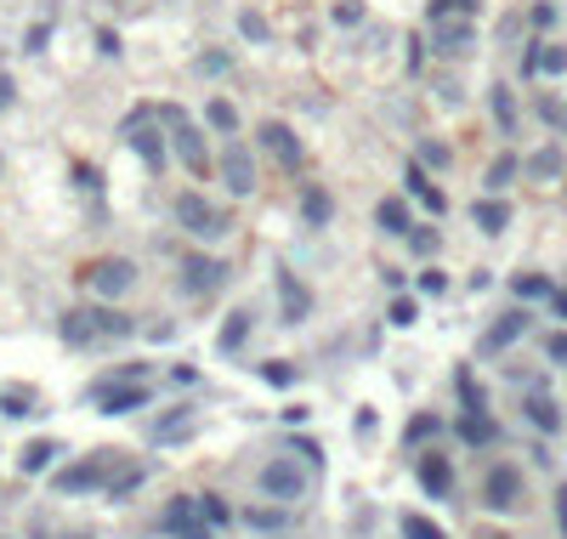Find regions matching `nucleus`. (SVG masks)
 Masks as SVG:
<instances>
[{"mask_svg":"<svg viewBox=\"0 0 567 539\" xmlns=\"http://www.w3.org/2000/svg\"><path fill=\"white\" fill-rule=\"evenodd\" d=\"M137 324L119 307H68L63 312V341L68 347H91V341H108V335H131Z\"/></svg>","mask_w":567,"mask_h":539,"instance_id":"1","label":"nucleus"},{"mask_svg":"<svg viewBox=\"0 0 567 539\" xmlns=\"http://www.w3.org/2000/svg\"><path fill=\"white\" fill-rule=\"evenodd\" d=\"M159 534H165V539H216V528L205 523V505H199V495L170 500V505L159 511Z\"/></svg>","mask_w":567,"mask_h":539,"instance_id":"2","label":"nucleus"},{"mask_svg":"<svg viewBox=\"0 0 567 539\" xmlns=\"http://www.w3.org/2000/svg\"><path fill=\"white\" fill-rule=\"evenodd\" d=\"M159 119L170 126V142H177V154H182V165L193 170V177H210V154H205V137L188 126V114L177 108V103H165L159 108Z\"/></svg>","mask_w":567,"mask_h":539,"instance_id":"3","label":"nucleus"},{"mask_svg":"<svg viewBox=\"0 0 567 539\" xmlns=\"http://www.w3.org/2000/svg\"><path fill=\"white\" fill-rule=\"evenodd\" d=\"M177 222L193 239H221V233H228V210H216L205 193H182V200H177Z\"/></svg>","mask_w":567,"mask_h":539,"instance_id":"4","label":"nucleus"},{"mask_svg":"<svg viewBox=\"0 0 567 539\" xmlns=\"http://www.w3.org/2000/svg\"><path fill=\"white\" fill-rule=\"evenodd\" d=\"M261 495L295 505V500L307 495V465H295V460H267V465H261Z\"/></svg>","mask_w":567,"mask_h":539,"instance_id":"5","label":"nucleus"},{"mask_svg":"<svg viewBox=\"0 0 567 539\" xmlns=\"http://www.w3.org/2000/svg\"><path fill=\"white\" fill-rule=\"evenodd\" d=\"M482 505L488 511H516L523 505V472H516V465H494V472L482 477Z\"/></svg>","mask_w":567,"mask_h":539,"instance_id":"6","label":"nucleus"},{"mask_svg":"<svg viewBox=\"0 0 567 539\" xmlns=\"http://www.w3.org/2000/svg\"><path fill=\"white\" fill-rule=\"evenodd\" d=\"M86 284L96 290V296H108V301H114V296H126V290L137 284V267H131L126 256H114V261H91V267H86Z\"/></svg>","mask_w":567,"mask_h":539,"instance_id":"7","label":"nucleus"},{"mask_svg":"<svg viewBox=\"0 0 567 539\" xmlns=\"http://www.w3.org/2000/svg\"><path fill=\"white\" fill-rule=\"evenodd\" d=\"M523 335H528V312H523V307H516V312H500L494 324L482 330L477 352H482V358H500V352H505V347H516Z\"/></svg>","mask_w":567,"mask_h":539,"instance_id":"8","label":"nucleus"},{"mask_svg":"<svg viewBox=\"0 0 567 539\" xmlns=\"http://www.w3.org/2000/svg\"><path fill=\"white\" fill-rule=\"evenodd\" d=\"M216 170H221V182H228V193H250L256 188V159H250L244 142H228L221 159H216Z\"/></svg>","mask_w":567,"mask_h":539,"instance_id":"9","label":"nucleus"},{"mask_svg":"<svg viewBox=\"0 0 567 539\" xmlns=\"http://www.w3.org/2000/svg\"><path fill=\"white\" fill-rule=\"evenodd\" d=\"M261 149L273 154L284 170H295V165H301V137H295V131L284 126V119H267V126H261Z\"/></svg>","mask_w":567,"mask_h":539,"instance_id":"10","label":"nucleus"},{"mask_svg":"<svg viewBox=\"0 0 567 539\" xmlns=\"http://www.w3.org/2000/svg\"><path fill=\"white\" fill-rule=\"evenodd\" d=\"M221 284H228V267H221V261L193 256V261L182 267V290H188V296H216Z\"/></svg>","mask_w":567,"mask_h":539,"instance_id":"11","label":"nucleus"},{"mask_svg":"<svg viewBox=\"0 0 567 539\" xmlns=\"http://www.w3.org/2000/svg\"><path fill=\"white\" fill-rule=\"evenodd\" d=\"M414 472H421V488L431 500H449L454 495V465H449V454H421V465H414Z\"/></svg>","mask_w":567,"mask_h":539,"instance_id":"12","label":"nucleus"},{"mask_svg":"<svg viewBox=\"0 0 567 539\" xmlns=\"http://www.w3.org/2000/svg\"><path fill=\"white\" fill-rule=\"evenodd\" d=\"M472 46H477L472 23H431V52L437 57H465Z\"/></svg>","mask_w":567,"mask_h":539,"instance_id":"13","label":"nucleus"},{"mask_svg":"<svg viewBox=\"0 0 567 539\" xmlns=\"http://www.w3.org/2000/svg\"><path fill=\"white\" fill-rule=\"evenodd\" d=\"M91 398L103 403V414H131V409L147 403V386H114V381H103V386H91Z\"/></svg>","mask_w":567,"mask_h":539,"instance_id":"14","label":"nucleus"},{"mask_svg":"<svg viewBox=\"0 0 567 539\" xmlns=\"http://www.w3.org/2000/svg\"><path fill=\"white\" fill-rule=\"evenodd\" d=\"M96 483H108V465L103 460H80V465H68V472H57V495H86V488H96Z\"/></svg>","mask_w":567,"mask_h":539,"instance_id":"15","label":"nucleus"},{"mask_svg":"<svg viewBox=\"0 0 567 539\" xmlns=\"http://www.w3.org/2000/svg\"><path fill=\"white\" fill-rule=\"evenodd\" d=\"M279 307H284V324H301V318L312 312V290L295 273H279Z\"/></svg>","mask_w":567,"mask_h":539,"instance_id":"16","label":"nucleus"},{"mask_svg":"<svg viewBox=\"0 0 567 539\" xmlns=\"http://www.w3.org/2000/svg\"><path fill=\"white\" fill-rule=\"evenodd\" d=\"M562 170H567V154L556 149V142H545V149H533V154L523 159V177H528V182H556Z\"/></svg>","mask_w":567,"mask_h":539,"instance_id":"17","label":"nucleus"},{"mask_svg":"<svg viewBox=\"0 0 567 539\" xmlns=\"http://www.w3.org/2000/svg\"><path fill=\"white\" fill-rule=\"evenodd\" d=\"M193 432H199V409L182 403V409H170L165 421L154 426V444H182V437H193Z\"/></svg>","mask_w":567,"mask_h":539,"instance_id":"18","label":"nucleus"},{"mask_svg":"<svg viewBox=\"0 0 567 539\" xmlns=\"http://www.w3.org/2000/svg\"><path fill=\"white\" fill-rule=\"evenodd\" d=\"M403 182H409V193H414V200H426V205H431V216H442V210H449V200H442V188L426 177V165H421V159H414V165L403 170Z\"/></svg>","mask_w":567,"mask_h":539,"instance_id":"19","label":"nucleus"},{"mask_svg":"<svg viewBox=\"0 0 567 539\" xmlns=\"http://www.w3.org/2000/svg\"><path fill=\"white\" fill-rule=\"evenodd\" d=\"M330 216H335L330 188H301V222L307 228H330Z\"/></svg>","mask_w":567,"mask_h":539,"instance_id":"20","label":"nucleus"},{"mask_svg":"<svg viewBox=\"0 0 567 539\" xmlns=\"http://www.w3.org/2000/svg\"><path fill=\"white\" fill-rule=\"evenodd\" d=\"M472 222H477L482 233H505V228H511V205H505V200H477V205H472Z\"/></svg>","mask_w":567,"mask_h":539,"instance_id":"21","label":"nucleus"},{"mask_svg":"<svg viewBox=\"0 0 567 539\" xmlns=\"http://www.w3.org/2000/svg\"><path fill=\"white\" fill-rule=\"evenodd\" d=\"M488 108H494L500 137H516V91L511 86H494V91H488Z\"/></svg>","mask_w":567,"mask_h":539,"instance_id":"22","label":"nucleus"},{"mask_svg":"<svg viewBox=\"0 0 567 539\" xmlns=\"http://www.w3.org/2000/svg\"><path fill=\"white\" fill-rule=\"evenodd\" d=\"M375 222H381V233H398V239H409V233H414L409 205H403V200H381V205H375Z\"/></svg>","mask_w":567,"mask_h":539,"instance_id":"23","label":"nucleus"},{"mask_svg":"<svg viewBox=\"0 0 567 539\" xmlns=\"http://www.w3.org/2000/svg\"><path fill=\"white\" fill-rule=\"evenodd\" d=\"M250 324H256V318H250V307H239V312H228V324H221V335H216V347H221V352H239V347H244V335H250Z\"/></svg>","mask_w":567,"mask_h":539,"instance_id":"24","label":"nucleus"},{"mask_svg":"<svg viewBox=\"0 0 567 539\" xmlns=\"http://www.w3.org/2000/svg\"><path fill=\"white\" fill-rule=\"evenodd\" d=\"M494 437H500V426L488 421V414H460V444L482 449V444H494Z\"/></svg>","mask_w":567,"mask_h":539,"instance_id":"25","label":"nucleus"},{"mask_svg":"<svg viewBox=\"0 0 567 539\" xmlns=\"http://www.w3.org/2000/svg\"><path fill=\"white\" fill-rule=\"evenodd\" d=\"M0 409H7L12 421H23V414H40V398L29 386H7V392H0Z\"/></svg>","mask_w":567,"mask_h":539,"instance_id":"26","label":"nucleus"},{"mask_svg":"<svg viewBox=\"0 0 567 539\" xmlns=\"http://www.w3.org/2000/svg\"><path fill=\"white\" fill-rule=\"evenodd\" d=\"M63 449L52 444V437H40V444H29V449H23V477H40L46 472V465H52Z\"/></svg>","mask_w":567,"mask_h":539,"instance_id":"27","label":"nucleus"},{"mask_svg":"<svg viewBox=\"0 0 567 539\" xmlns=\"http://www.w3.org/2000/svg\"><path fill=\"white\" fill-rule=\"evenodd\" d=\"M511 290H516V301H545V296H556L545 273H516V279H511Z\"/></svg>","mask_w":567,"mask_h":539,"instance_id":"28","label":"nucleus"},{"mask_svg":"<svg viewBox=\"0 0 567 539\" xmlns=\"http://www.w3.org/2000/svg\"><path fill=\"white\" fill-rule=\"evenodd\" d=\"M454 392H460L465 414H482V409H488V398H482V386H477V375H472V370H454Z\"/></svg>","mask_w":567,"mask_h":539,"instance_id":"29","label":"nucleus"},{"mask_svg":"<svg viewBox=\"0 0 567 539\" xmlns=\"http://www.w3.org/2000/svg\"><path fill=\"white\" fill-rule=\"evenodd\" d=\"M205 119H210V131H221V137L239 131V114H233L228 97H210V103H205Z\"/></svg>","mask_w":567,"mask_h":539,"instance_id":"30","label":"nucleus"},{"mask_svg":"<svg viewBox=\"0 0 567 539\" xmlns=\"http://www.w3.org/2000/svg\"><path fill=\"white\" fill-rule=\"evenodd\" d=\"M528 421L539 432H562V414H556V403L545 398V392H533V398H528Z\"/></svg>","mask_w":567,"mask_h":539,"instance_id":"31","label":"nucleus"},{"mask_svg":"<svg viewBox=\"0 0 567 539\" xmlns=\"http://www.w3.org/2000/svg\"><path fill=\"white\" fill-rule=\"evenodd\" d=\"M516 177H523V159H516V154H500L494 165H488V188H494V193H505Z\"/></svg>","mask_w":567,"mask_h":539,"instance_id":"32","label":"nucleus"},{"mask_svg":"<svg viewBox=\"0 0 567 539\" xmlns=\"http://www.w3.org/2000/svg\"><path fill=\"white\" fill-rule=\"evenodd\" d=\"M539 75H567V46L539 40Z\"/></svg>","mask_w":567,"mask_h":539,"instance_id":"33","label":"nucleus"},{"mask_svg":"<svg viewBox=\"0 0 567 539\" xmlns=\"http://www.w3.org/2000/svg\"><path fill=\"white\" fill-rule=\"evenodd\" d=\"M398 528H403V539H449V534H442L431 517H421V511H409V517H403Z\"/></svg>","mask_w":567,"mask_h":539,"instance_id":"34","label":"nucleus"},{"mask_svg":"<svg viewBox=\"0 0 567 539\" xmlns=\"http://www.w3.org/2000/svg\"><path fill=\"white\" fill-rule=\"evenodd\" d=\"M437 432H442V421H437V414H414L403 437H409V444H426V437H437Z\"/></svg>","mask_w":567,"mask_h":539,"instance_id":"35","label":"nucleus"},{"mask_svg":"<svg viewBox=\"0 0 567 539\" xmlns=\"http://www.w3.org/2000/svg\"><path fill=\"white\" fill-rule=\"evenodd\" d=\"M244 528L273 534V528H284V511H244Z\"/></svg>","mask_w":567,"mask_h":539,"instance_id":"36","label":"nucleus"},{"mask_svg":"<svg viewBox=\"0 0 567 539\" xmlns=\"http://www.w3.org/2000/svg\"><path fill=\"white\" fill-rule=\"evenodd\" d=\"M449 12H477V0H431V23H442Z\"/></svg>","mask_w":567,"mask_h":539,"instance_id":"37","label":"nucleus"},{"mask_svg":"<svg viewBox=\"0 0 567 539\" xmlns=\"http://www.w3.org/2000/svg\"><path fill=\"white\" fill-rule=\"evenodd\" d=\"M545 358H551V363H562V370H567V330L545 335Z\"/></svg>","mask_w":567,"mask_h":539,"instance_id":"38","label":"nucleus"},{"mask_svg":"<svg viewBox=\"0 0 567 539\" xmlns=\"http://www.w3.org/2000/svg\"><path fill=\"white\" fill-rule=\"evenodd\" d=\"M409 244H414V256H431V251H437V228H414Z\"/></svg>","mask_w":567,"mask_h":539,"instance_id":"39","label":"nucleus"},{"mask_svg":"<svg viewBox=\"0 0 567 539\" xmlns=\"http://www.w3.org/2000/svg\"><path fill=\"white\" fill-rule=\"evenodd\" d=\"M386 318H391V324H398V330H409V324H414V301H409V296H398V301H391V312H386Z\"/></svg>","mask_w":567,"mask_h":539,"instance_id":"40","label":"nucleus"},{"mask_svg":"<svg viewBox=\"0 0 567 539\" xmlns=\"http://www.w3.org/2000/svg\"><path fill=\"white\" fill-rule=\"evenodd\" d=\"M267 381H273V386H295V370H289V363L284 358H273V363H267V370H261Z\"/></svg>","mask_w":567,"mask_h":539,"instance_id":"41","label":"nucleus"},{"mask_svg":"<svg viewBox=\"0 0 567 539\" xmlns=\"http://www.w3.org/2000/svg\"><path fill=\"white\" fill-rule=\"evenodd\" d=\"M199 505H205V523H210V528H221V523H228V505H221L216 495H205Z\"/></svg>","mask_w":567,"mask_h":539,"instance_id":"42","label":"nucleus"},{"mask_svg":"<svg viewBox=\"0 0 567 539\" xmlns=\"http://www.w3.org/2000/svg\"><path fill=\"white\" fill-rule=\"evenodd\" d=\"M358 17H363V7H358V0H340V7H335V23H340V29H352Z\"/></svg>","mask_w":567,"mask_h":539,"instance_id":"43","label":"nucleus"},{"mask_svg":"<svg viewBox=\"0 0 567 539\" xmlns=\"http://www.w3.org/2000/svg\"><path fill=\"white\" fill-rule=\"evenodd\" d=\"M421 290H426V296H442V290H449V279H442L437 267H426V273H421Z\"/></svg>","mask_w":567,"mask_h":539,"instance_id":"44","label":"nucleus"},{"mask_svg":"<svg viewBox=\"0 0 567 539\" xmlns=\"http://www.w3.org/2000/svg\"><path fill=\"white\" fill-rule=\"evenodd\" d=\"M421 165H449V149H442V142H426V149H421Z\"/></svg>","mask_w":567,"mask_h":539,"instance_id":"45","label":"nucleus"},{"mask_svg":"<svg viewBox=\"0 0 567 539\" xmlns=\"http://www.w3.org/2000/svg\"><path fill=\"white\" fill-rule=\"evenodd\" d=\"M533 108H539V119H551V126H556V119H567V114H562V103H556V97H539Z\"/></svg>","mask_w":567,"mask_h":539,"instance_id":"46","label":"nucleus"},{"mask_svg":"<svg viewBox=\"0 0 567 539\" xmlns=\"http://www.w3.org/2000/svg\"><path fill=\"white\" fill-rule=\"evenodd\" d=\"M295 454H301L307 465H324V449H318V444H312V437H301V444H295Z\"/></svg>","mask_w":567,"mask_h":539,"instance_id":"47","label":"nucleus"},{"mask_svg":"<svg viewBox=\"0 0 567 539\" xmlns=\"http://www.w3.org/2000/svg\"><path fill=\"white\" fill-rule=\"evenodd\" d=\"M239 29H244V35H250V40H261V35H267V23H261L256 12H244V17H239Z\"/></svg>","mask_w":567,"mask_h":539,"instance_id":"48","label":"nucleus"},{"mask_svg":"<svg viewBox=\"0 0 567 539\" xmlns=\"http://www.w3.org/2000/svg\"><path fill=\"white\" fill-rule=\"evenodd\" d=\"M556 528H562V539H567V483L556 488Z\"/></svg>","mask_w":567,"mask_h":539,"instance_id":"49","label":"nucleus"},{"mask_svg":"<svg viewBox=\"0 0 567 539\" xmlns=\"http://www.w3.org/2000/svg\"><path fill=\"white\" fill-rule=\"evenodd\" d=\"M556 23V7H533V29H551Z\"/></svg>","mask_w":567,"mask_h":539,"instance_id":"50","label":"nucleus"},{"mask_svg":"<svg viewBox=\"0 0 567 539\" xmlns=\"http://www.w3.org/2000/svg\"><path fill=\"white\" fill-rule=\"evenodd\" d=\"M12 97H17V86H12V75H0V108H12Z\"/></svg>","mask_w":567,"mask_h":539,"instance_id":"51","label":"nucleus"},{"mask_svg":"<svg viewBox=\"0 0 567 539\" xmlns=\"http://www.w3.org/2000/svg\"><path fill=\"white\" fill-rule=\"evenodd\" d=\"M551 307H556V318H567V290H556V296H551Z\"/></svg>","mask_w":567,"mask_h":539,"instance_id":"52","label":"nucleus"},{"mask_svg":"<svg viewBox=\"0 0 567 539\" xmlns=\"http://www.w3.org/2000/svg\"><path fill=\"white\" fill-rule=\"evenodd\" d=\"M488 539H511V534H488Z\"/></svg>","mask_w":567,"mask_h":539,"instance_id":"53","label":"nucleus"},{"mask_svg":"<svg viewBox=\"0 0 567 539\" xmlns=\"http://www.w3.org/2000/svg\"><path fill=\"white\" fill-rule=\"evenodd\" d=\"M562 126H567V119H562Z\"/></svg>","mask_w":567,"mask_h":539,"instance_id":"54","label":"nucleus"}]
</instances>
